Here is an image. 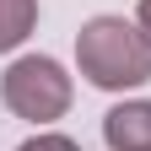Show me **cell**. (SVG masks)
<instances>
[{
    "instance_id": "2",
    "label": "cell",
    "mask_w": 151,
    "mask_h": 151,
    "mask_svg": "<svg viewBox=\"0 0 151 151\" xmlns=\"http://www.w3.org/2000/svg\"><path fill=\"white\" fill-rule=\"evenodd\" d=\"M0 97L16 119H32V124H54L65 119L70 108V76L60 60L49 54H22L6 76H0Z\"/></svg>"
},
{
    "instance_id": "4",
    "label": "cell",
    "mask_w": 151,
    "mask_h": 151,
    "mask_svg": "<svg viewBox=\"0 0 151 151\" xmlns=\"http://www.w3.org/2000/svg\"><path fill=\"white\" fill-rule=\"evenodd\" d=\"M32 27H38V0H0V54L22 49Z\"/></svg>"
},
{
    "instance_id": "6",
    "label": "cell",
    "mask_w": 151,
    "mask_h": 151,
    "mask_svg": "<svg viewBox=\"0 0 151 151\" xmlns=\"http://www.w3.org/2000/svg\"><path fill=\"white\" fill-rule=\"evenodd\" d=\"M135 22H140V32L151 38V0H140V11H135Z\"/></svg>"
},
{
    "instance_id": "3",
    "label": "cell",
    "mask_w": 151,
    "mask_h": 151,
    "mask_svg": "<svg viewBox=\"0 0 151 151\" xmlns=\"http://www.w3.org/2000/svg\"><path fill=\"white\" fill-rule=\"evenodd\" d=\"M103 140L113 151H151V103L135 97V103H119L103 113Z\"/></svg>"
},
{
    "instance_id": "5",
    "label": "cell",
    "mask_w": 151,
    "mask_h": 151,
    "mask_svg": "<svg viewBox=\"0 0 151 151\" xmlns=\"http://www.w3.org/2000/svg\"><path fill=\"white\" fill-rule=\"evenodd\" d=\"M16 151H81L70 135H32V140H22Z\"/></svg>"
},
{
    "instance_id": "1",
    "label": "cell",
    "mask_w": 151,
    "mask_h": 151,
    "mask_svg": "<svg viewBox=\"0 0 151 151\" xmlns=\"http://www.w3.org/2000/svg\"><path fill=\"white\" fill-rule=\"evenodd\" d=\"M76 65L92 86L103 92H129L151 81V38L140 32V22L124 16H92L76 32Z\"/></svg>"
}]
</instances>
